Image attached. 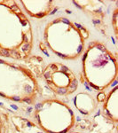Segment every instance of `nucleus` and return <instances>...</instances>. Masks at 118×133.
I'll return each instance as SVG.
<instances>
[{"label":"nucleus","instance_id":"obj_1","mask_svg":"<svg viewBox=\"0 0 118 133\" xmlns=\"http://www.w3.org/2000/svg\"><path fill=\"white\" fill-rule=\"evenodd\" d=\"M33 45L30 21L18 1L0 0V57L25 61Z\"/></svg>","mask_w":118,"mask_h":133},{"label":"nucleus","instance_id":"obj_2","mask_svg":"<svg viewBox=\"0 0 118 133\" xmlns=\"http://www.w3.org/2000/svg\"><path fill=\"white\" fill-rule=\"evenodd\" d=\"M89 36L90 32L85 26L61 16L46 24L43 44L55 56L73 61L83 54Z\"/></svg>","mask_w":118,"mask_h":133},{"label":"nucleus","instance_id":"obj_3","mask_svg":"<svg viewBox=\"0 0 118 133\" xmlns=\"http://www.w3.org/2000/svg\"><path fill=\"white\" fill-rule=\"evenodd\" d=\"M83 74L84 80L93 89L103 91L117 78V59L107 45L93 41L83 51Z\"/></svg>","mask_w":118,"mask_h":133},{"label":"nucleus","instance_id":"obj_4","mask_svg":"<svg viewBox=\"0 0 118 133\" xmlns=\"http://www.w3.org/2000/svg\"><path fill=\"white\" fill-rule=\"evenodd\" d=\"M40 93L35 75L27 66L0 59V96L16 102L33 104Z\"/></svg>","mask_w":118,"mask_h":133},{"label":"nucleus","instance_id":"obj_5","mask_svg":"<svg viewBox=\"0 0 118 133\" xmlns=\"http://www.w3.org/2000/svg\"><path fill=\"white\" fill-rule=\"evenodd\" d=\"M34 118L44 133H68L76 124L73 109L57 98L38 102L34 109Z\"/></svg>","mask_w":118,"mask_h":133},{"label":"nucleus","instance_id":"obj_6","mask_svg":"<svg viewBox=\"0 0 118 133\" xmlns=\"http://www.w3.org/2000/svg\"><path fill=\"white\" fill-rule=\"evenodd\" d=\"M42 77L56 95L68 97L78 88V80L71 68L61 62H51L44 68Z\"/></svg>","mask_w":118,"mask_h":133},{"label":"nucleus","instance_id":"obj_7","mask_svg":"<svg viewBox=\"0 0 118 133\" xmlns=\"http://www.w3.org/2000/svg\"><path fill=\"white\" fill-rule=\"evenodd\" d=\"M18 3L28 15L36 19H42L51 14L56 6L55 2L51 0H21Z\"/></svg>","mask_w":118,"mask_h":133},{"label":"nucleus","instance_id":"obj_8","mask_svg":"<svg viewBox=\"0 0 118 133\" xmlns=\"http://www.w3.org/2000/svg\"><path fill=\"white\" fill-rule=\"evenodd\" d=\"M73 4L80 8L83 12L93 18L96 26L100 27L103 24L105 14H106V5L102 1H73Z\"/></svg>","mask_w":118,"mask_h":133},{"label":"nucleus","instance_id":"obj_9","mask_svg":"<svg viewBox=\"0 0 118 133\" xmlns=\"http://www.w3.org/2000/svg\"><path fill=\"white\" fill-rule=\"evenodd\" d=\"M76 108L83 115H90L98 108V101L87 92H79L74 98Z\"/></svg>","mask_w":118,"mask_h":133},{"label":"nucleus","instance_id":"obj_10","mask_svg":"<svg viewBox=\"0 0 118 133\" xmlns=\"http://www.w3.org/2000/svg\"><path fill=\"white\" fill-rule=\"evenodd\" d=\"M103 113L112 123L118 122V89L115 85L103 101Z\"/></svg>","mask_w":118,"mask_h":133},{"label":"nucleus","instance_id":"obj_11","mask_svg":"<svg viewBox=\"0 0 118 133\" xmlns=\"http://www.w3.org/2000/svg\"><path fill=\"white\" fill-rule=\"evenodd\" d=\"M10 120L15 133H44L39 126L24 117L12 115Z\"/></svg>","mask_w":118,"mask_h":133},{"label":"nucleus","instance_id":"obj_12","mask_svg":"<svg viewBox=\"0 0 118 133\" xmlns=\"http://www.w3.org/2000/svg\"><path fill=\"white\" fill-rule=\"evenodd\" d=\"M112 27L114 28L115 36H117V7H115L112 15Z\"/></svg>","mask_w":118,"mask_h":133},{"label":"nucleus","instance_id":"obj_13","mask_svg":"<svg viewBox=\"0 0 118 133\" xmlns=\"http://www.w3.org/2000/svg\"><path fill=\"white\" fill-rule=\"evenodd\" d=\"M106 94L104 93L103 91H100V93L98 94L97 96V101L98 102H103L105 100V98H106Z\"/></svg>","mask_w":118,"mask_h":133},{"label":"nucleus","instance_id":"obj_14","mask_svg":"<svg viewBox=\"0 0 118 133\" xmlns=\"http://www.w3.org/2000/svg\"><path fill=\"white\" fill-rule=\"evenodd\" d=\"M4 129H5V123L0 115V133H4Z\"/></svg>","mask_w":118,"mask_h":133},{"label":"nucleus","instance_id":"obj_15","mask_svg":"<svg viewBox=\"0 0 118 133\" xmlns=\"http://www.w3.org/2000/svg\"><path fill=\"white\" fill-rule=\"evenodd\" d=\"M70 133H81V132H77V131H75V132H70Z\"/></svg>","mask_w":118,"mask_h":133},{"label":"nucleus","instance_id":"obj_16","mask_svg":"<svg viewBox=\"0 0 118 133\" xmlns=\"http://www.w3.org/2000/svg\"></svg>","mask_w":118,"mask_h":133}]
</instances>
